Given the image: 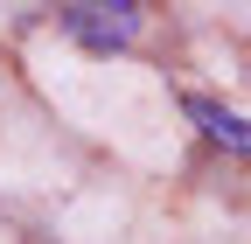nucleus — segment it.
<instances>
[{"instance_id":"nucleus-1","label":"nucleus","mask_w":251,"mask_h":244,"mask_svg":"<svg viewBox=\"0 0 251 244\" xmlns=\"http://www.w3.org/2000/svg\"><path fill=\"white\" fill-rule=\"evenodd\" d=\"M56 28L77 49H91V56H119V49L140 42L147 7L140 0H70V7H56Z\"/></svg>"},{"instance_id":"nucleus-2","label":"nucleus","mask_w":251,"mask_h":244,"mask_svg":"<svg viewBox=\"0 0 251 244\" xmlns=\"http://www.w3.org/2000/svg\"><path fill=\"white\" fill-rule=\"evenodd\" d=\"M181 112L202 126V140H216L224 154H251V119L230 112V105H216V98H181Z\"/></svg>"}]
</instances>
